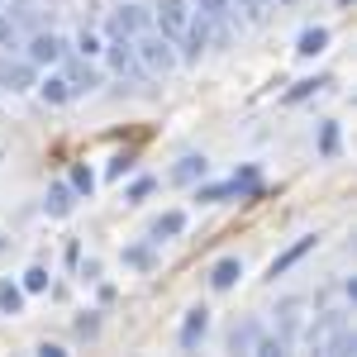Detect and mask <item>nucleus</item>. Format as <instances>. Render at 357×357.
Instances as JSON below:
<instances>
[{"mask_svg": "<svg viewBox=\"0 0 357 357\" xmlns=\"http://www.w3.org/2000/svg\"><path fill=\"white\" fill-rule=\"evenodd\" d=\"M43 205H48V215H67V210H72V186H62V181L48 186V200H43Z\"/></svg>", "mask_w": 357, "mask_h": 357, "instance_id": "f3484780", "label": "nucleus"}, {"mask_svg": "<svg viewBox=\"0 0 357 357\" xmlns=\"http://www.w3.org/2000/svg\"><path fill=\"white\" fill-rule=\"evenodd\" d=\"M158 24L167 38H181L191 24V0H158Z\"/></svg>", "mask_w": 357, "mask_h": 357, "instance_id": "20e7f679", "label": "nucleus"}, {"mask_svg": "<svg viewBox=\"0 0 357 357\" xmlns=\"http://www.w3.org/2000/svg\"><path fill=\"white\" fill-rule=\"evenodd\" d=\"M205 329H210V310H191L186 324H181V348H195L205 338Z\"/></svg>", "mask_w": 357, "mask_h": 357, "instance_id": "f8f14e48", "label": "nucleus"}, {"mask_svg": "<svg viewBox=\"0 0 357 357\" xmlns=\"http://www.w3.org/2000/svg\"><path fill=\"white\" fill-rule=\"evenodd\" d=\"M301 338L314 348V353H324V357H353L357 353V338H353L348 314H324V319H319V324H310Z\"/></svg>", "mask_w": 357, "mask_h": 357, "instance_id": "f257e3e1", "label": "nucleus"}, {"mask_svg": "<svg viewBox=\"0 0 357 357\" xmlns=\"http://www.w3.org/2000/svg\"><path fill=\"white\" fill-rule=\"evenodd\" d=\"M195 15H205L210 24H224L229 20V0H195Z\"/></svg>", "mask_w": 357, "mask_h": 357, "instance_id": "6ab92c4d", "label": "nucleus"}, {"mask_svg": "<svg viewBox=\"0 0 357 357\" xmlns=\"http://www.w3.org/2000/svg\"><path fill=\"white\" fill-rule=\"evenodd\" d=\"M20 305H24V291L10 286V281H0V310H5V314H20Z\"/></svg>", "mask_w": 357, "mask_h": 357, "instance_id": "aec40b11", "label": "nucleus"}, {"mask_svg": "<svg viewBox=\"0 0 357 357\" xmlns=\"http://www.w3.org/2000/svg\"><path fill=\"white\" fill-rule=\"evenodd\" d=\"M96 67H86V57H77L72 67H67V86H72V96H86V91H96Z\"/></svg>", "mask_w": 357, "mask_h": 357, "instance_id": "1a4fd4ad", "label": "nucleus"}, {"mask_svg": "<svg viewBox=\"0 0 357 357\" xmlns=\"http://www.w3.org/2000/svg\"><path fill=\"white\" fill-rule=\"evenodd\" d=\"M77 48H82V57H96V53H100V38H96V33H82Z\"/></svg>", "mask_w": 357, "mask_h": 357, "instance_id": "393cba45", "label": "nucleus"}, {"mask_svg": "<svg viewBox=\"0 0 357 357\" xmlns=\"http://www.w3.org/2000/svg\"><path fill=\"white\" fill-rule=\"evenodd\" d=\"M195 176H205V158H181V162H176V172H172V181H181V186H186V181H195Z\"/></svg>", "mask_w": 357, "mask_h": 357, "instance_id": "a211bd4d", "label": "nucleus"}, {"mask_svg": "<svg viewBox=\"0 0 357 357\" xmlns=\"http://www.w3.org/2000/svg\"><path fill=\"white\" fill-rule=\"evenodd\" d=\"M72 186H77L82 195H91V186H96V176H91L86 167H77V172H72Z\"/></svg>", "mask_w": 357, "mask_h": 357, "instance_id": "b1692460", "label": "nucleus"}, {"mask_svg": "<svg viewBox=\"0 0 357 357\" xmlns=\"http://www.w3.org/2000/svg\"><path fill=\"white\" fill-rule=\"evenodd\" d=\"M110 67H114V72H119V77H138L134 38H119V33H114V43H110Z\"/></svg>", "mask_w": 357, "mask_h": 357, "instance_id": "0eeeda50", "label": "nucleus"}, {"mask_svg": "<svg viewBox=\"0 0 357 357\" xmlns=\"http://www.w3.org/2000/svg\"><path fill=\"white\" fill-rule=\"evenodd\" d=\"M148 191H153V181H134V186H129V200H143Z\"/></svg>", "mask_w": 357, "mask_h": 357, "instance_id": "a878e982", "label": "nucleus"}, {"mask_svg": "<svg viewBox=\"0 0 357 357\" xmlns=\"http://www.w3.org/2000/svg\"><path fill=\"white\" fill-rule=\"evenodd\" d=\"M319 86H329V77H305V82H296L286 91V100H305V96H314Z\"/></svg>", "mask_w": 357, "mask_h": 357, "instance_id": "412c9836", "label": "nucleus"}, {"mask_svg": "<svg viewBox=\"0 0 357 357\" xmlns=\"http://www.w3.org/2000/svg\"><path fill=\"white\" fill-rule=\"evenodd\" d=\"M43 91V100L48 105H62V100H72V86H67V77H48V82L38 86Z\"/></svg>", "mask_w": 357, "mask_h": 357, "instance_id": "dca6fc26", "label": "nucleus"}, {"mask_svg": "<svg viewBox=\"0 0 357 357\" xmlns=\"http://www.w3.org/2000/svg\"><path fill=\"white\" fill-rule=\"evenodd\" d=\"M143 29H148V10L143 5H124V10L110 15V33H119V38H134Z\"/></svg>", "mask_w": 357, "mask_h": 357, "instance_id": "423d86ee", "label": "nucleus"}, {"mask_svg": "<svg viewBox=\"0 0 357 357\" xmlns=\"http://www.w3.org/2000/svg\"><path fill=\"white\" fill-rule=\"evenodd\" d=\"M24 291H48V272H43V267H29L24 272Z\"/></svg>", "mask_w": 357, "mask_h": 357, "instance_id": "5701e85b", "label": "nucleus"}, {"mask_svg": "<svg viewBox=\"0 0 357 357\" xmlns=\"http://www.w3.org/2000/svg\"><path fill=\"white\" fill-rule=\"evenodd\" d=\"M324 48H329V29H305L301 43H296L301 57H314V53H324Z\"/></svg>", "mask_w": 357, "mask_h": 357, "instance_id": "2eb2a0df", "label": "nucleus"}, {"mask_svg": "<svg viewBox=\"0 0 357 357\" xmlns=\"http://www.w3.org/2000/svg\"><path fill=\"white\" fill-rule=\"evenodd\" d=\"M305 310L310 305L305 301H281L276 305V338L291 348V343H301V333H305Z\"/></svg>", "mask_w": 357, "mask_h": 357, "instance_id": "7ed1b4c3", "label": "nucleus"}, {"mask_svg": "<svg viewBox=\"0 0 357 357\" xmlns=\"http://www.w3.org/2000/svg\"><path fill=\"white\" fill-rule=\"evenodd\" d=\"M262 333H267V329H262L257 319H243V324H234V333H229V348H234V353H252Z\"/></svg>", "mask_w": 357, "mask_h": 357, "instance_id": "6e6552de", "label": "nucleus"}, {"mask_svg": "<svg viewBox=\"0 0 357 357\" xmlns=\"http://www.w3.org/2000/svg\"><path fill=\"white\" fill-rule=\"evenodd\" d=\"M62 53H67V43H62V33H53V29L29 38V62H33V67H48V62H57Z\"/></svg>", "mask_w": 357, "mask_h": 357, "instance_id": "39448f33", "label": "nucleus"}, {"mask_svg": "<svg viewBox=\"0 0 357 357\" xmlns=\"http://www.w3.org/2000/svg\"><path fill=\"white\" fill-rule=\"evenodd\" d=\"M286 5H291V0H286Z\"/></svg>", "mask_w": 357, "mask_h": 357, "instance_id": "cd10ccee", "label": "nucleus"}, {"mask_svg": "<svg viewBox=\"0 0 357 357\" xmlns=\"http://www.w3.org/2000/svg\"><path fill=\"white\" fill-rule=\"evenodd\" d=\"M310 248H314V234H310V238H301V243H291V248H286V252H281V257L272 262V276H281L286 267H296V262H301Z\"/></svg>", "mask_w": 357, "mask_h": 357, "instance_id": "4468645a", "label": "nucleus"}, {"mask_svg": "<svg viewBox=\"0 0 357 357\" xmlns=\"http://www.w3.org/2000/svg\"><path fill=\"white\" fill-rule=\"evenodd\" d=\"M0 86H5V91H29V86H33V62H10V67L0 72Z\"/></svg>", "mask_w": 357, "mask_h": 357, "instance_id": "9d476101", "label": "nucleus"}, {"mask_svg": "<svg viewBox=\"0 0 357 357\" xmlns=\"http://www.w3.org/2000/svg\"><path fill=\"white\" fill-rule=\"evenodd\" d=\"M319 153H324V158L338 153V124H324V134H319Z\"/></svg>", "mask_w": 357, "mask_h": 357, "instance_id": "4be33fe9", "label": "nucleus"}, {"mask_svg": "<svg viewBox=\"0 0 357 357\" xmlns=\"http://www.w3.org/2000/svg\"><path fill=\"white\" fill-rule=\"evenodd\" d=\"M181 229H186V215H181V210H167L162 220H153L148 234H153V243H162V238H176Z\"/></svg>", "mask_w": 357, "mask_h": 357, "instance_id": "ddd939ff", "label": "nucleus"}, {"mask_svg": "<svg viewBox=\"0 0 357 357\" xmlns=\"http://www.w3.org/2000/svg\"><path fill=\"white\" fill-rule=\"evenodd\" d=\"M134 57H138V72H148V77H167L172 67H176V38H167V33H134Z\"/></svg>", "mask_w": 357, "mask_h": 357, "instance_id": "f03ea898", "label": "nucleus"}, {"mask_svg": "<svg viewBox=\"0 0 357 357\" xmlns=\"http://www.w3.org/2000/svg\"><path fill=\"white\" fill-rule=\"evenodd\" d=\"M238 276H243V262L238 257H224V262H215V272H210V286L215 291H229V286H238Z\"/></svg>", "mask_w": 357, "mask_h": 357, "instance_id": "9b49d317", "label": "nucleus"}, {"mask_svg": "<svg viewBox=\"0 0 357 357\" xmlns=\"http://www.w3.org/2000/svg\"><path fill=\"white\" fill-rule=\"evenodd\" d=\"M129 167H134V158H114V167H110V176H124V172H129Z\"/></svg>", "mask_w": 357, "mask_h": 357, "instance_id": "bb28decb", "label": "nucleus"}]
</instances>
